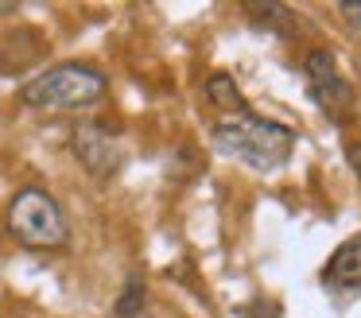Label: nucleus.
Here are the masks:
<instances>
[{
    "label": "nucleus",
    "instance_id": "obj_7",
    "mask_svg": "<svg viewBox=\"0 0 361 318\" xmlns=\"http://www.w3.org/2000/svg\"><path fill=\"white\" fill-rule=\"evenodd\" d=\"M206 97H210L218 109H229V113H241V109H245V101H241V93H237L233 78H226V74H214L210 82H206Z\"/></svg>",
    "mask_w": 361,
    "mask_h": 318
},
{
    "label": "nucleus",
    "instance_id": "obj_9",
    "mask_svg": "<svg viewBox=\"0 0 361 318\" xmlns=\"http://www.w3.org/2000/svg\"><path fill=\"white\" fill-rule=\"evenodd\" d=\"M350 163H353V171L361 175V144H353V147H350Z\"/></svg>",
    "mask_w": 361,
    "mask_h": 318
},
{
    "label": "nucleus",
    "instance_id": "obj_6",
    "mask_svg": "<svg viewBox=\"0 0 361 318\" xmlns=\"http://www.w3.org/2000/svg\"><path fill=\"white\" fill-rule=\"evenodd\" d=\"M326 283L330 287H361V233L338 245V252L326 264Z\"/></svg>",
    "mask_w": 361,
    "mask_h": 318
},
{
    "label": "nucleus",
    "instance_id": "obj_5",
    "mask_svg": "<svg viewBox=\"0 0 361 318\" xmlns=\"http://www.w3.org/2000/svg\"><path fill=\"white\" fill-rule=\"evenodd\" d=\"M74 152H78V159L86 163L90 175L105 178V175L117 171V144H113L102 128H94V124H82V128L74 132Z\"/></svg>",
    "mask_w": 361,
    "mask_h": 318
},
{
    "label": "nucleus",
    "instance_id": "obj_8",
    "mask_svg": "<svg viewBox=\"0 0 361 318\" xmlns=\"http://www.w3.org/2000/svg\"><path fill=\"white\" fill-rule=\"evenodd\" d=\"M342 12H345V16H350V20H353V23H357V27H361V4H345V8H342Z\"/></svg>",
    "mask_w": 361,
    "mask_h": 318
},
{
    "label": "nucleus",
    "instance_id": "obj_10",
    "mask_svg": "<svg viewBox=\"0 0 361 318\" xmlns=\"http://www.w3.org/2000/svg\"><path fill=\"white\" fill-rule=\"evenodd\" d=\"M252 318H280V314H276V310H268V307H257V310H252Z\"/></svg>",
    "mask_w": 361,
    "mask_h": 318
},
{
    "label": "nucleus",
    "instance_id": "obj_3",
    "mask_svg": "<svg viewBox=\"0 0 361 318\" xmlns=\"http://www.w3.org/2000/svg\"><path fill=\"white\" fill-rule=\"evenodd\" d=\"M8 233L24 248H35V252H55V248L71 245V225H66L63 206L39 186H27L12 198Z\"/></svg>",
    "mask_w": 361,
    "mask_h": 318
},
{
    "label": "nucleus",
    "instance_id": "obj_1",
    "mask_svg": "<svg viewBox=\"0 0 361 318\" xmlns=\"http://www.w3.org/2000/svg\"><path fill=\"white\" fill-rule=\"evenodd\" d=\"M105 74L86 62H63V66L43 70L39 78L24 85V105L47 109V113H63V109H86L105 97Z\"/></svg>",
    "mask_w": 361,
    "mask_h": 318
},
{
    "label": "nucleus",
    "instance_id": "obj_2",
    "mask_svg": "<svg viewBox=\"0 0 361 318\" xmlns=\"http://www.w3.org/2000/svg\"><path fill=\"white\" fill-rule=\"evenodd\" d=\"M214 144L257 171H276L280 163H288L295 140L283 124L260 121V116H233V121H221L214 128Z\"/></svg>",
    "mask_w": 361,
    "mask_h": 318
},
{
    "label": "nucleus",
    "instance_id": "obj_4",
    "mask_svg": "<svg viewBox=\"0 0 361 318\" xmlns=\"http://www.w3.org/2000/svg\"><path fill=\"white\" fill-rule=\"evenodd\" d=\"M307 78H311V90H314V97H319V105L326 109V113L338 116V113H345V109L353 105L350 82L338 74L334 59H330L326 51H314L311 59H307Z\"/></svg>",
    "mask_w": 361,
    "mask_h": 318
}]
</instances>
